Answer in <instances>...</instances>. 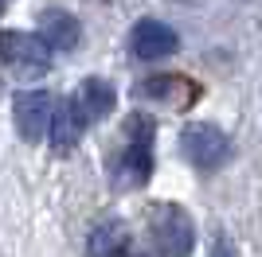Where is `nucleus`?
Returning <instances> with one entry per match:
<instances>
[{
  "label": "nucleus",
  "mask_w": 262,
  "mask_h": 257,
  "mask_svg": "<svg viewBox=\"0 0 262 257\" xmlns=\"http://www.w3.org/2000/svg\"><path fill=\"white\" fill-rule=\"evenodd\" d=\"M153 137H157V121L133 113L125 117V148L118 156V179L121 187H141L153 175Z\"/></svg>",
  "instance_id": "obj_1"
},
{
  "label": "nucleus",
  "mask_w": 262,
  "mask_h": 257,
  "mask_svg": "<svg viewBox=\"0 0 262 257\" xmlns=\"http://www.w3.org/2000/svg\"><path fill=\"white\" fill-rule=\"evenodd\" d=\"M180 152H184V160L196 171H219L223 164H231L235 144H231V137L219 125H211V121H192V125H184V133H180Z\"/></svg>",
  "instance_id": "obj_2"
},
{
  "label": "nucleus",
  "mask_w": 262,
  "mask_h": 257,
  "mask_svg": "<svg viewBox=\"0 0 262 257\" xmlns=\"http://www.w3.org/2000/svg\"><path fill=\"white\" fill-rule=\"evenodd\" d=\"M149 238H153L161 257H192V249H196V226H192L188 211L176 203L153 207V214H149Z\"/></svg>",
  "instance_id": "obj_3"
},
{
  "label": "nucleus",
  "mask_w": 262,
  "mask_h": 257,
  "mask_svg": "<svg viewBox=\"0 0 262 257\" xmlns=\"http://www.w3.org/2000/svg\"><path fill=\"white\" fill-rule=\"evenodd\" d=\"M0 63L12 74H47L51 70V47L43 43V35L32 32H0Z\"/></svg>",
  "instance_id": "obj_4"
},
{
  "label": "nucleus",
  "mask_w": 262,
  "mask_h": 257,
  "mask_svg": "<svg viewBox=\"0 0 262 257\" xmlns=\"http://www.w3.org/2000/svg\"><path fill=\"white\" fill-rule=\"evenodd\" d=\"M55 101L47 90H24L16 97V106H12V117H16V133L24 140H43L51 133V121H55Z\"/></svg>",
  "instance_id": "obj_5"
},
{
  "label": "nucleus",
  "mask_w": 262,
  "mask_h": 257,
  "mask_svg": "<svg viewBox=\"0 0 262 257\" xmlns=\"http://www.w3.org/2000/svg\"><path fill=\"white\" fill-rule=\"evenodd\" d=\"M176 47H180V35H176V28H168V23L161 20H137L133 23V35H129V51L137 55V59H168V55H176Z\"/></svg>",
  "instance_id": "obj_6"
},
{
  "label": "nucleus",
  "mask_w": 262,
  "mask_h": 257,
  "mask_svg": "<svg viewBox=\"0 0 262 257\" xmlns=\"http://www.w3.org/2000/svg\"><path fill=\"white\" fill-rule=\"evenodd\" d=\"M75 109L82 113V121H102L114 113V106H118V94H114V86L106 82V78H82V86L75 90Z\"/></svg>",
  "instance_id": "obj_7"
},
{
  "label": "nucleus",
  "mask_w": 262,
  "mask_h": 257,
  "mask_svg": "<svg viewBox=\"0 0 262 257\" xmlns=\"http://www.w3.org/2000/svg\"><path fill=\"white\" fill-rule=\"evenodd\" d=\"M39 28H43V43L51 51H75L78 35H82V23L71 16L67 8H43L39 12Z\"/></svg>",
  "instance_id": "obj_8"
},
{
  "label": "nucleus",
  "mask_w": 262,
  "mask_h": 257,
  "mask_svg": "<svg viewBox=\"0 0 262 257\" xmlns=\"http://www.w3.org/2000/svg\"><path fill=\"white\" fill-rule=\"evenodd\" d=\"M82 128H86V121H82V113L75 109V101H71V97H67V101H59V106H55L51 133H47V144H51V152L67 156V152H71V148L78 144Z\"/></svg>",
  "instance_id": "obj_9"
},
{
  "label": "nucleus",
  "mask_w": 262,
  "mask_h": 257,
  "mask_svg": "<svg viewBox=\"0 0 262 257\" xmlns=\"http://www.w3.org/2000/svg\"><path fill=\"white\" fill-rule=\"evenodd\" d=\"M90 257H133L129 253V226L110 218L90 230Z\"/></svg>",
  "instance_id": "obj_10"
},
{
  "label": "nucleus",
  "mask_w": 262,
  "mask_h": 257,
  "mask_svg": "<svg viewBox=\"0 0 262 257\" xmlns=\"http://www.w3.org/2000/svg\"><path fill=\"white\" fill-rule=\"evenodd\" d=\"M180 86H188L184 78H176V74H157V78H145V82L137 86V97H161V101H176L172 90H180Z\"/></svg>",
  "instance_id": "obj_11"
},
{
  "label": "nucleus",
  "mask_w": 262,
  "mask_h": 257,
  "mask_svg": "<svg viewBox=\"0 0 262 257\" xmlns=\"http://www.w3.org/2000/svg\"><path fill=\"white\" fill-rule=\"evenodd\" d=\"M211 257H235V246L227 242V234L215 238V246H211Z\"/></svg>",
  "instance_id": "obj_12"
}]
</instances>
